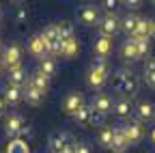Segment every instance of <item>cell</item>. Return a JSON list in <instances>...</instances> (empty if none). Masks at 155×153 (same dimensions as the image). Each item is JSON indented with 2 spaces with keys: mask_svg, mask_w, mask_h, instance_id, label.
<instances>
[{
  "mask_svg": "<svg viewBox=\"0 0 155 153\" xmlns=\"http://www.w3.org/2000/svg\"><path fill=\"white\" fill-rule=\"evenodd\" d=\"M58 30H61L63 39H65V37H73V24H71V22H67V20L58 22Z\"/></svg>",
  "mask_w": 155,
  "mask_h": 153,
  "instance_id": "obj_30",
  "label": "cell"
},
{
  "mask_svg": "<svg viewBox=\"0 0 155 153\" xmlns=\"http://www.w3.org/2000/svg\"><path fill=\"white\" fill-rule=\"evenodd\" d=\"M121 54L125 61H140V52H138V41L136 39H125V43L121 45Z\"/></svg>",
  "mask_w": 155,
  "mask_h": 153,
  "instance_id": "obj_20",
  "label": "cell"
},
{
  "mask_svg": "<svg viewBox=\"0 0 155 153\" xmlns=\"http://www.w3.org/2000/svg\"><path fill=\"white\" fill-rule=\"evenodd\" d=\"M149 138H151V145H153V147H155V127H153V129H151V136H149Z\"/></svg>",
  "mask_w": 155,
  "mask_h": 153,
  "instance_id": "obj_38",
  "label": "cell"
},
{
  "mask_svg": "<svg viewBox=\"0 0 155 153\" xmlns=\"http://www.w3.org/2000/svg\"><path fill=\"white\" fill-rule=\"evenodd\" d=\"M24 99H26V104H30V106H41L43 104V99H45V93H41V91H37V88H32V86H24Z\"/></svg>",
  "mask_w": 155,
  "mask_h": 153,
  "instance_id": "obj_22",
  "label": "cell"
},
{
  "mask_svg": "<svg viewBox=\"0 0 155 153\" xmlns=\"http://www.w3.org/2000/svg\"><path fill=\"white\" fill-rule=\"evenodd\" d=\"M0 24H2V7H0Z\"/></svg>",
  "mask_w": 155,
  "mask_h": 153,
  "instance_id": "obj_41",
  "label": "cell"
},
{
  "mask_svg": "<svg viewBox=\"0 0 155 153\" xmlns=\"http://www.w3.org/2000/svg\"><path fill=\"white\" fill-rule=\"evenodd\" d=\"M75 123L78 125H82V127H91V125H104V117L101 114H97L93 110V106H84L80 112L75 114Z\"/></svg>",
  "mask_w": 155,
  "mask_h": 153,
  "instance_id": "obj_5",
  "label": "cell"
},
{
  "mask_svg": "<svg viewBox=\"0 0 155 153\" xmlns=\"http://www.w3.org/2000/svg\"><path fill=\"white\" fill-rule=\"evenodd\" d=\"M0 61H2L5 69H11L15 65L22 63V45L19 43H9L2 48V52H0Z\"/></svg>",
  "mask_w": 155,
  "mask_h": 153,
  "instance_id": "obj_3",
  "label": "cell"
},
{
  "mask_svg": "<svg viewBox=\"0 0 155 153\" xmlns=\"http://www.w3.org/2000/svg\"><path fill=\"white\" fill-rule=\"evenodd\" d=\"M134 112H136V121H140V123H144V121H153L155 119V104L153 101H138V106L134 108Z\"/></svg>",
  "mask_w": 155,
  "mask_h": 153,
  "instance_id": "obj_14",
  "label": "cell"
},
{
  "mask_svg": "<svg viewBox=\"0 0 155 153\" xmlns=\"http://www.w3.org/2000/svg\"><path fill=\"white\" fill-rule=\"evenodd\" d=\"M39 71L45 73L48 78H52V75L56 73V58H52V56H45L43 61H39Z\"/></svg>",
  "mask_w": 155,
  "mask_h": 153,
  "instance_id": "obj_28",
  "label": "cell"
},
{
  "mask_svg": "<svg viewBox=\"0 0 155 153\" xmlns=\"http://www.w3.org/2000/svg\"><path fill=\"white\" fill-rule=\"evenodd\" d=\"M127 147H129V142H127V136H125L123 125H121V127H114V138H112V147H110V149H112L114 153H125Z\"/></svg>",
  "mask_w": 155,
  "mask_h": 153,
  "instance_id": "obj_19",
  "label": "cell"
},
{
  "mask_svg": "<svg viewBox=\"0 0 155 153\" xmlns=\"http://www.w3.org/2000/svg\"><path fill=\"white\" fill-rule=\"evenodd\" d=\"M26 80H28V71H26V67L19 63V65H15V67H11V69H7V84H11V86H26Z\"/></svg>",
  "mask_w": 155,
  "mask_h": 153,
  "instance_id": "obj_10",
  "label": "cell"
},
{
  "mask_svg": "<svg viewBox=\"0 0 155 153\" xmlns=\"http://www.w3.org/2000/svg\"><path fill=\"white\" fill-rule=\"evenodd\" d=\"M71 142H73V138L69 136L67 131H54L50 136V151L52 153H63Z\"/></svg>",
  "mask_w": 155,
  "mask_h": 153,
  "instance_id": "obj_13",
  "label": "cell"
},
{
  "mask_svg": "<svg viewBox=\"0 0 155 153\" xmlns=\"http://www.w3.org/2000/svg\"><path fill=\"white\" fill-rule=\"evenodd\" d=\"M123 129H125V136H127V142H129V145H140V142L144 140V125H142L140 121L129 119V121L123 125Z\"/></svg>",
  "mask_w": 155,
  "mask_h": 153,
  "instance_id": "obj_6",
  "label": "cell"
},
{
  "mask_svg": "<svg viewBox=\"0 0 155 153\" xmlns=\"http://www.w3.org/2000/svg\"><path fill=\"white\" fill-rule=\"evenodd\" d=\"M93 54L95 58H108L112 54V39L110 37H97L93 43Z\"/></svg>",
  "mask_w": 155,
  "mask_h": 153,
  "instance_id": "obj_17",
  "label": "cell"
},
{
  "mask_svg": "<svg viewBox=\"0 0 155 153\" xmlns=\"http://www.w3.org/2000/svg\"><path fill=\"white\" fill-rule=\"evenodd\" d=\"M75 153H93V149L86 142H75Z\"/></svg>",
  "mask_w": 155,
  "mask_h": 153,
  "instance_id": "obj_32",
  "label": "cell"
},
{
  "mask_svg": "<svg viewBox=\"0 0 155 153\" xmlns=\"http://www.w3.org/2000/svg\"><path fill=\"white\" fill-rule=\"evenodd\" d=\"M78 52H80V43H78V39H75V35L73 37H65L63 39V58H75L78 56Z\"/></svg>",
  "mask_w": 155,
  "mask_h": 153,
  "instance_id": "obj_21",
  "label": "cell"
},
{
  "mask_svg": "<svg viewBox=\"0 0 155 153\" xmlns=\"http://www.w3.org/2000/svg\"><path fill=\"white\" fill-rule=\"evenodd\" d=\"M121 30V20L116 17L114 13H108L101 17V22H99V37H112Z\"/></svg>",
  "mask_w": 155,
  "mask_h": 153,
  "instance_id": "obj_9",
  "label": "cell"
},
{
  "mask_svg": "<svg viewBox=\"0 0 155 153\" xmlns=\"http://www.w3.org/2000/svg\"><path fill=\"white\" fill-rule=\"evenodd\" d=\"M112 138H114V127H110V125H101L99 136H97V142H99V147L110 149V147H112Z\"/></svg>",
  "mask_w": 155,
  "mask_h": 153,
  "instance_id": "obj_25",
  "label": "cell"
},
{
  "mask_svg": "<svg viewBox=\"0 0 155 153\" xmlns=\"http://www.w3.org/2000/svg\"><path fill=\"white\" fill-rule=\"evenodd\" d=\"M134 104H131V99H127V97H121V99H116L114 101V106H112V112L116 114L119 119H129L131 114H134Z\"/></svg>",
  "mask_w": 155,
  "mask_h": 153,
  "instance_id": "obj_18",
  "label": "cell"
},
{
  "mask_svg": "<svg viewBox=\"0 0 155 153\" xmlns=\"http://www.w3.org/2000/svg\"><path fill=\"white\" fill-rule=\"evenodd\" d=\"M7 112V101H5V97H2V93H0V117Z\"/></svg>",
  "mask_w": 155,
  "mask_h": 153,
  "instance_id": "obj_37",
  "label": "cell"
},
{
  "mask_svg": "<svg viewBox=\"0 0 155 153\" xmlns=\"http://www.w3.org/2000/svg\"><path fill=\"white\" fill-rule=\"evenodd\" d=\"M151 37H155V17L151 20Z\"/></svg>",
  "mask_w": 155,
  "mask_h": 153,
  "instance_id": "obj_39",
  "label": "cell"
},
{
  "mask_svg": "<svg viewBox=\"0 0 155 153\" xmlns=\"http://www.w3.org/2000/svg\"><path fill=\"white\" fill-rule=\"evenodd\" d=\"M108 75H110V65H108V58H95L91 69H88V75H86V82L91 88L99 91L104 88V84L108 82Z\"/></svg>",
  "mask_w": 155,
  "mask_h": 153,
  "instance_id": "obj_2",
  "label": "cell"
},
{
  "mask_svg": "<svg viewBox=\"0 0 155 153\" xmlns=\"http://www.w3.org/2000/svg\"><path fill=\"white\" fill-rule=\"evenodd\" d=\"M131 39H151V20L149 17H140L138 28H136Z\"/></svg>",
  "mask_w": 155,
  "mask_h": 153,
  "instance_id": "obj_26",
  "label": "cell"
},
{
  "mask_svg": "<svg viewBox=\"0 0 155 153\" xmlns=\"http://www.w3.org/2000/svg\"><path fill=\"white\" fill-rule=\"evenodd\" d=\"M112 84H114V88L119 91V93H123L127 99H131L134 95H138V91H140V80H138V75H136L134 71H127V69L116 71Z\"/></svg>",
  "mask_w": 155,
  "mask_h": 153,
  "instance_id": "obj_1",
  "label": "cell"
},
{
  "mask_svg": "<svg viewBox=\"0 0 155 153\" xmlns=\"http://www.w3.org/2000/svg\"><path fill=\"white\" fill-rule=\"evenodd\" d=\"M26 50L30 52V56H35V58H39V61H43L45 56H48V41L41 37V32H37V35H32L30 39H28Z\"/></svg>",
  "mask_w": 155,
  "mask_h": 153,
  "instance_id": "obj_7",
  "label": "cell"
},
{
  "mask_svg": "<svg viewBox=\"0 0 155 153\" xmlns=\"http://www.w3.org/2000/svg\"><path fill=\"white\" fill-rule=\"evenodd\" d=\"M116 5H119L116 0H104V2H101V7H104L106 11H114V7H116Z\"/></svg>",
  "mask_w": 155,
  "mask_h": 153,
  "instance_id": "obj_33",
  "label": "cell"
},
{
  "mask_svg": "<svg viewBox=\"0 0 155 153\" xmlns=\"http://www.w3.org/2000/svg\"><path fill=\"white\" fill-rule=\"evenodd\" d=\"M78 22H80L82 26H99L101 17H99V11H97V7H82L80 11H78Z\"/></svg>",
  "mask_w": 155,
  "mask_h": 153,
  "instance_id": "obj_12",
  "label": "cell"
},
{
  "mask_svg": "<svg viewBox=\"0 0 155 153\" xmlns=\"http://www.w3.org/2000/svg\"><path fill=\"white\" fill-rule=\"evenodd\" d=\"M7 73V69H5V65H2V61H0V78H2V75Z\"/></svg>",
  "mask_w": 155,
  "mask_h": 153,
  "instance_id": "obj_40",
  "label": "cell"
},
{
  "mask_svg": "<svg viewBox=\"0 0 155 153\" xmlns=\"http://www.w3.org/2000/svg\"><path fill=\"white\" fill-rule=\"evenodd\" d=\"M2 97H5V101H7V106L15 108V106H19V101L24 99V88H22V86H11V84H5Z\"/></svg>",
  "mask_w": 155,
  "mask_h": 153,
  "instance_id": "obj_16",
  "label": "cell"
},
{
  "mask_svg": "<svg viewBox=\"0 0 155 153\" xmlns=\"http://www.w3.org/2000/svg\"><path fill=\"white\" fill-rule=\"evenodd\" d=\"M138 22H140V17L138 15H127V17H123V20H121V30L129 37V39H131V37H134V32H136V28H138Z\"/></svg>",
  "mask_w": 155,
  "mask_h": 153,
  "instance_id": "obj_23",
  "label": "cell"
},
{
  "mask_svg": "<svg viewBox=\"0 0 155 153\" xmlns=\"http://www.w3.org/2000/svg\"><path fill=\"white\" fill-rule=\"evenodd\" d=\"M50 80H52V78H48L45 73H41V71L37 69V71L28 73L26 84L32 86V88H37V91H41V93H48V88H50Z\"/></svg>",
  "mask_w": 155,
  "mask_h": 153,
  "instance_id": "obj_15",
  "label": "cell"
},
{
  "mask_svg": "<svg viewBox=\"0 0 155 153\" xmlns=\"http://www.w3.org/2000/svg\"><path fill=\"white\" fill-rule=\"evenodd\" d=\"M91 106H93V110H95L97 114L106 117V114H110V112H112L114 101H112V97H110L108 93H95V97H93Z\"/></svg>",
  "mask_w": 155,
  "mask_h": 153,
  "instance_id": "obj_11",
  "label": "cell"
},
{
  "mask_svg": "<svg viewBox=\"0 0 155 153\" xmlns=\"http://www.w3.org/2000/svg\"><path fill=\"white\" fill-rule=\"evenodd\" d=\"M24 129H26V123H24V117L19 112H11L5 119V134L9 138H19Z\"/></svg>",
  "mask_w": 155,
  "mask_h": 153,
  "instance_id": "obj_4",
  "label": "cell"
},
{
  "mask_svg": "<svg viewBox=\"0 0 155 153\" xmlns=\"http://www.w3.org/2000/svg\"><path fill=\"white\" fill-rule=\"evenodd\" d=\"M84 106H86L84 95H82V93H78V91L69 93L67 97H65V101H63V110H65V114H69V117H75V114L80 112Z\"/></svg>",
  "mask_w": 155,
  "mask_h": 153,
  "instance_id": "obj_8",
  "label": "cell"
},
{
  "mask_svg": "<svg viewBox=\"0 0 155 153\" xmlns=\"http://www.w3.org/2000/svg\"><path fill=\"white\" fill-rule=\"evenodd\" d=\"M15 20H17V22H24V20H26V9H24V7H19V9H17Z\"/></svg>",
  "mask_w": 155,
  "mask_h": 153,
  "instance_id": "obj_36",
  "label": "cell"
},
{
  "mask_svg": "<svg viewBox=\"0 0 155 153\" xmlns=\"http://www.w3.org/2000/svg\"><path fill=\"white\" fill-rule=\"evenodd\" d=\"M41 37L48 41V45H52V43H58L63 39V35H61V30H58V24H48L45 28H43V32H41Z\"/></svg>",
  "mask_w": 155,
  "mask_h": 153,
  "instance_id": "obj_24",
  "label": "cell"
},
{
  "mask_svg": "<svg viewBox=\"0 0 155 153\" xmlns=\"http://www.w3.org/2000/svg\"><path fill=\"white\" fill-rule=\"evenodd\" d=\"M144 73H155V56H149L144 61Z\"/></svg>",
  "mask_w": 155,
  "mask_h": 153,
  "instance_id": "obj_31",
  "label": "cell"
},
{
  "mask_svg": "<svg viewBox=\"0 0 155 153\" xmlns=\"http://www.w3.org/2000/svg\"><path fill=\"white\" fill-rule=\"evenodd\" d=\"M136 41H138L140 58H149V54H151V39H136Z\"/></svg>",
  "mask_w": 155,
  "mask_h": 153,
  "instance_id": "obj_29",
  "label": "cell"
},
{
  "mask_svg": "<svg viewBox=\"0 0 155 153\" xmlns=\"http://www.w3.org/2000/svg\"><path fill=\"white\" fill-rule=\"evenodd\" d=\"M7 153H30V147L24 138H13L7 145Z\"/></svg>",
  "mask_w": 155,
  "mask_h": 153,
  "instance_id": "obj_27",
  "label": "cell"
},
{
  "mask_svg": "<svg viewBox=\"0 0 155 153\" xmlns=\"http://www.w3.org/2000/svg\"><path fill=\"white\" fill-rule=\"evenodd\" d=\"M144 82H147L151 88H155V73H144Z\"/></svg>",
  "mask_w": 155,
  "mask_h": 153,
  "instance_id": "obj_34",
  "label": "cell"
},
{
  "mask_svg": "<svg viewBox=\"0 0 155 153\" xmlns=\"http://www.w3.org/2000/svg\"><path fill=\"white\" fill-rule=\"evenodd\" d=\"M125 5H127V9H140L144 2H140V0H127Z\"/></svg>",
  "mask_w": 155,
  "mask_h": 153,
  "instance_id": "obj_35",
  "label": "cell"
}]
</instances>
